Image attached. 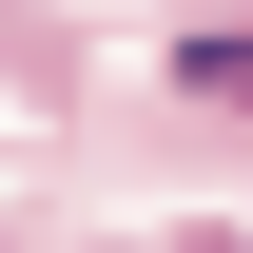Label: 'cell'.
<instances>
[{
  "instance_id": "obj_1",
  "label": "cell",
  "mask_w": 253,
  "mask_h": 253,
  "mask_svg": "<svg viewBox=\"0 0 253 253\" xmlns=\"http://www.w3.org/2000/svg\"><path fill=\"white\" fill-rule=\"evenodd\" d=\"M175 78H195V97H253V39H195Z\"/></svg>"
}]
</instances>
